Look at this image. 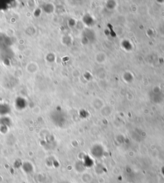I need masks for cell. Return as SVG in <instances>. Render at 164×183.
<instances>
[{
	"label": "cell",
	"mask_w": 164,
	"mask_h": 183,
	"mask_svg": "<svg viewBox=\"0 0 164 183\" xmlns=\"http://www.w3.org/2000/svg\"><path fill=\"white\" fill-rule=\"evenodd\" d=\"M8 112H9V110L7 106H0V114H2V115L7 114Z\"/></svg>",
	"instance_id": "7a4b0ae2"
},
{
	"label": "cell",
	"mask_w": 164,
	"mask_h": 183,
	"mask_svg": "<svg viewBox=\"0 0 164 183\" xmlns=\"http://www.w3.org/2000/svg\"><path fill=\"white\" fill-rule=\"evenodd\" d=\"M62 183H69V182H62Z\"/></svg>",
	"instance_id": "277c9868"
},
{
	"label": "cell",
	"mask_w": 164,
	"mask_h": 183,
	"mask_svg": "<svg viewBox=\"0 0 164 183\" xmlns=\"http://www.w3.org/2000/svg\"><path fill=\"white\" fill-rule=\"evenodd\" d=\"M92 165H93V161L91 158L90 159V160H87V157H85L84 158V165L85 166H86L87 167H90V166H92Z\"/></svg>",
	"instance_id": "3957f363"
},
{
	"label": "cell",
	"mask_w": 164,
	"mask_h": 183,
	"mask_svg": "<svg viewBox=\"0 0 164 183\" xmlns=\"http://www.w3.org/2000/svg\"><path fill=\"white\" fill-rule=\"evenodd\" d=\"M22 168H23V170H24V171L27 173H30V172H32V170H33V166H32L31 164H30V163H25L23 164Z\"/></svg>",
	"instance_id": "6da1fadb"
}]
</instances>
